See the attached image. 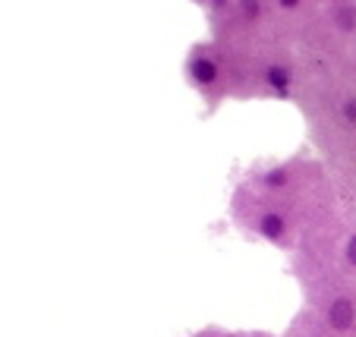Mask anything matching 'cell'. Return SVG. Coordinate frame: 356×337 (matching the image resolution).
I'll list each match as a JSON object with an SVG mask.
<instances>
[{
	"label": "cell",
	"mask_w": 356,
	"mask_h": 337,
	"mask_svg": "<svg viewBox=\"0 0 356 337\" xmlns=\"http://www.w3.org/2000/svg\"><path fill=\"white\" fill-rule=\"evenodd\" d=\"M350 322H353V306H350L347 299H337V303L331 306V324H334V328H350Z\"/></svg>",
	"instance_id": "6da1fadb"
},
{
	"label": "cell",
	"mask_w": 356,
	"mask_h": 337,
	"mask_svg": "<svg viewBox=\"0 0 356 337\" xmlns=\"http://www.w3.org/2000/svg\"><path fill=\"white\" fill-rule=\"evenodd\" d=\"M262 233L271 236V240H277V236L284 233V221H281L277 215H265V217H262Z\"/></svg>",
	"instance_id": "7a4b0ae2"
},
{
	"label": "cell",
	"mask_w": 356,
	"mask_h": 337,
	"mask_svg": "<svg viewBox=\"0 0 356 337\" xmlns=\"http://www.w3.org/2000/svg\"><path fill=\"white\" fill-rule=\"evenodd\" d=\"M193 76L199 82H215V63L211 60H195L193 63Z\"/></svg>",
	"instance_id": "3957f363"
},
{
	"label": "cell",
	"mask_w": 356,
	"mask_h": 337,
	"mask_svg": "<svg viewBox=\"0 0 356 337\" xmlns=\"http://www.w3.org/2000/svg\"><path fill=\"white\" fill-rule=\"evenodd\" d=\"M268 82L277 88V92H287V82H290V76L284 73L281 67H271V69H268Z\"/></svg>",
	"instance_id": "277c9868"
},
{
	"label": "cell",
	"mask_w": 356,
	"mask_h": 337,
	"mask_svg": "<svg viewBox=\"0 0 356 337\" xmlns=\"http://www.w3.org/2000/svg\"><path fill=\"white\" fill-rule=\"evenodd\" d=\"M337 22H343V26H353V10L343 7V16H337Z\"/></svg>",
	"instance_id": "5b68a950"
},
{
	"label": "cell",
	"mask_w": 356,
	"mask_h": 337,
	"mask_svg": "<svg viewBox=\"0 0 356 337\" xmlns=\"http://www.w3.org/2000/svg\"><path fill=\"white\" fill-rule=\"evenodd\" d=\"M347 258H350V265H356V236L350 240V246H347Z\"/></svg>",
	"instance_id": "8992f818"
},
{
	"label": "cell",
	"mask_w": 356,
	"mask_h": 337,
	"mask_svg": "<svg viewBox=\"0 0 356 337\" xmlns=\"http://www.w3.org/2000/svg\"><path fill=\"white\" fill-rule=\"evenodd\" d=\"M347 120H356V101L347 104Z\"/></svg>",
	"instance_id": "52a82bcc"
}]
</instances>
